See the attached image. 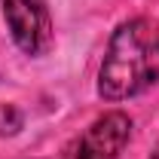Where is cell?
Wrapping results in <instances>:
<instances>
[{
    "label": "cell",
    "mask_w": 159,
    "mask_h": 159,
    "mask_svg": "<svg viewBox=\"0 0 159 159\" xmlns=\"http://www.w3.org/2000/svg\"><path fill=\"white\" fill-rule=\"evenodd\" d=\"M159 77V34L147 19L119 21L107 40L98 67V95L104 101H125L150 89Z\"/></svg>",
    "instance_id": "1"
},
{
    "label": "cell",
    "mask_w": 159,
    "mask_h": 159,
    "mask_svg": "<svg viewBox=\"0 0 159 159\" xmlns=\"http://www.w3.org/2000/svg\"><path fill=\"white\" fill-rule=\"evenodd\" d=\"M3 21L12 34V43L25 55H43L52 46V16L46 0H0Z\"/></svg>",
    "instance_id": "2"
},
{
    "label": "cell",
    "mask_w": 159,
    "mask_h": 159,
    "mask_svg": "<svg viewBox=\"0 0 159 159\" xmlns=\"http://www.w3.org/2000/svg\"><path fill=\"white\" fill-rule=\"evenodd\" d=\"M129 138H132V116L122 110H110L77 138L67 159H119Z\"/></svg>",
    "instance_id": "3"
},
{
    "label": "cell",
    "mask_w": 159,
    "mask_h": 159,
    "mask_svg": "<svg viewBox=\"0 0 159 159\" xmlns=\"http://www.w3.org/2000/svg\"><path fill=\"white\" fill-rule=\"evenodd\" d=\"M21 129V113L9 104H0V135H16Z\"/></svg>",
    "instance_id": "4"
},
{
    "label": "cell",
    "mask_w": 159,
    "mask_h": 159,
    "mask_svg": "<svg viewBox=\"0 0 159 159\" xmlns=\"http://www.w3.org/2000/svg\"><path fill=\"white\" fill-rule=\"evenodd\" d=\"M150 159H159V144H156V150H153V153H150Z\"/></svg>",
    "instance_id": "5"
}]
</instances>
